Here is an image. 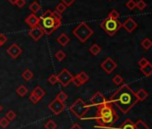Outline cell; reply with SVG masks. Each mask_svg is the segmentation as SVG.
<instances>
[{
  "label": "cell",
  "mask_w": 152,
  "mask_h": 129,
  "mask_svg": "<svg viewBox=\"0 0 152 129\" xmlns=\"http://www.w3.org/2000/svg\"><path fill=\"white\" fill-rule=\"evenodd\" d=\"M135 95H136V98H137V100L139 101L140 100L142 101V100H146L148 98V93L144 89H140V90H138L137 92H135Z\"/></svg>",
  "instance_id": "e0dca14e"
},
{
  "label": "cell",
  "mask_w": 152,
  "mask_h": 129,
  "mask_svg": "<svg viewBox=\"0 0 152 129\" xmlns=\"http://www.w3.org/2000/svg\"><path fill=\"white\" fill-rule=\"evenodd\" d=\"M69 129H83V127L80 125H78V124H73Z\"/></svg>",
  "instance_id": "f6af8a7d"
},
{
  "label": "cell",
  "mask_w": 152,
  "mask_h": 129,
  "mask_svg": "<svg viewBox=\"0 0 152 129\" xmlns=\"http://www.w3.org/2000/svg\"><path fill=\"white\" fill-rule=\"evenodd\" d=\"M25 4H26V1H25V0H18L15 5H16L19 8H22V7H23L25 6Z\"/></svg>",
  "instance_id": "7bdbcfd3"
},
{
  "label": "cell",
  "mask_w": 152,
  "mask_h": 129,
  "mask_svg": "<svg viewBox=\"0 0 152 129\" xmlns=\"http://www.w3.org/2000/svg\"><path fill=\"white\" fill-rule=\"evenodd\" d=\"M148 63H149V62H148V60L147 58H145V57H142V58H140V59L139 60V62H138V64L140 66V67L141 68V67H145Z\"/></svg>",
  "instance_id": "ab89813d"
},
{
  "label": "cell",
  "mask_w": 152,
  "mask_h": 129,
  "mask_svg": "<svg viewBox=\"0 0 152 129\" xmlns=\"http://www.w3.org/2000/svg\"><path fill=\"white\" fill-rule=\"evenodd\" d=\"M134 125H135V129H150L149 126L146 125L145 122L142 120H138L136 123H134Z\"/></svg>",
  "instance_id": "603a6c76"
},
{
  "label": "cell",
  "mask_w": 152,
  "mask_h": 129,
  "mask_svg": "<svg viewBox=\"0 0 152 129\" xmlns=\"http://www.w3.org/2000/svg\"><path fill=\"white\" fill-rule=\"evenodd\" d=\"M29 9H30L33 14H35V13L39 12V11L41 9V7H40V5H39L37 1H33V2L30 5Z\"/></svg>",
  "instance_id": "7402d4cb"
},
{
  "label": "cell",
  "mask_w": 152,
  "mask_h": 129,
  "mask_svg": "<svg viewBox=\"0 0 152 129\" xmlns=\"http://www.w3.org/2000/svg\"><path fill=\"white\" fill-rule=\"evenodd\" d=\"M7 54L14 59L17 58L22 53H23V49L16 44V43H13L7 50Z\"/></svg>",
  "instance_id": "8fae6325"
},
{
  "label": "cell",
  "mask_w": 152,
  "mask_h": 129,
  "mask_svg": "<svg viewBox=\"0 0 152 129\" xmlns=\"http://www.w3.org/2000/svg\"><path fill=\"white\" fill-rule=\"evenodd\" d=\"M45 128L46 129H56V122L54 121V120H48L46 124H45Z\"/></svg>",
  "instance_id": "f1b7e54d"
},
{
  "label": "cell",
  "mask_w": 152,
  "mask_h": 129,
  "mask_svg": "<svg viewBox=\"0 0 152 129\" xmlns=\"http://www.w3.org/2000/svg\"><path fill=\"white\" fill-rule=\"evenodd\" d=\"M54 12V16H55V18L56 19H57V20H62V15L61 14H59L58 12H56V11H53Z\"/></svg>",
  "instance_id": "ee69618b"
},
{
  "label": "cell",
  "mask_w": 152,
  "mask_h": 129,
  "mask_svg": "<svg viewBox=\"0 0 152 129\" xmlns=\"http://www.w3.org/2000/svg\"><path fill=\"white\" fill-rule=\"evenodd\" d=\"M65 9H66V7H65L63 3H59V4L56 5V11L58 12L59 14L64 13V12L65 11Z\"/></svg>",
  "instance_id": "e575fe53"
},
{
  "label": "cell",
  "mask_w": 152,
  "mask_h": 129,
  "mask_svg": "<svg viewBox=\"0 0 152 129\" xmlns=\"http://www.w3.org/2000/svg\"><path fill=\"white\" fill-rule=\"evenodd\" d=\"M10 124V121L7 117H2L0 118V126L2 128H7Z\"/></svg>",
  "instance_id": "4dcf8cb0"
},
{
  "label": "cell",
  "mask_w": 152,
  "mask_h": 129,
  "mask_svg": "<svg viewBox=\"0 0 152 129\" xmlns=\"http://www.w3.org/2000/svg\"><path fill=\"white\" fill-rule=\"evenodd\" d=\"M25 23H26L31 28H34V27L39 26V18L37 17V16L35 15V14H31V15H30L25 19Z\"/></svg>",
  "instance_id": "5bb4252c"
},
{
  "label": "cell",
  "mask_w": 152,
  "mask_h": 129,
  "mask_svg": "<svg viewBox=\"0 0 152 129\" xmlns=\"http://www.w3.org/2000/svg\"><path fill=\"white\" fill-rule=\"evenodd\" d=\"M56 40H57V42H58L61 46L65 47V46L70 42V38H69L65 33H61L60 36L56 39Z\"/></svg>",
  "instance_id": "2e32d148"
},
{
  "label": "cell",
  "mask_w": 152,
  "mask_h": 129,
  "mask_svg": "<svg viewBox=\"0 0 152 129\" xmlns=\"http://www.w3.org/2000/svg\"><path fill=\"white\" fill-rule=\"evenodd\" d=\"M17 1H18V0H8V2L11 3L12 5H15Z\"/></svg>",
  "instance_id": "bcb514c9"
},
{
  "label": "cell",
  "mask_w": 152,
  "mask_h": 129,
  "mask_svg": "<svg viewBox=\"0 0 152 129\" xmlns=\"http://www.w3.org/2000/svg\"><path fill=\"white\" fill-rule=\"evenodd\" d=\"M100 67L107 75H110L117 67V64L111 57H107L101 63Z\"/></svg>",
  "instance_id": "9c48e42d"
},
{
  "label": "cell",
  "mask_w": 152,
  "mask_h": 129,
  "mask_svg": "<svg viewBox=\"0 0 152 129\" xmlns=\"http://www.w3.org/2000/svg\"><path fill=\"white\" fill-rule=\"evenodd\" d=\"M78 77H79V79L83 83V84H85V83H87L88 81H89V75L84 72V71H82V72H80L78 75H76Z\"/></svg>",
  "instance_id": "4316f807"
},
{
  "label": "cell",
  "mask_w": 152,
  "mask_h": 129,
  "mask_svg": "<svg viewBox=\"0 0 152 129\" xmlns=\"http://www.w3.org/2000/svg\"><path fill=\"white\" fill-rule=\"evenodd\" d=\"M140 71L143 73L144 75L146 76H149L152 75V64L151 63H148L145 67L140 68Z\"/></svg>",
  "instance_id": "ac0fdd59"
},
{
  "label": "cell",
  "mask_w": 152,
  "mask_h": 129,
  "mask_svg": "<svg viewBox=\"0 0 152 129\" xmlns=\"http://www.w3.org/2000/svg\"><path fill=\"white\" fill-rule=\"evenodd\" d=\"M74 1L75 0H61V3H63L66 7H68L72 6Z\"/></svg>",
  "instance_id": "60d3db41"
},
{
  "label": "cell",
  "mask_w": 152,
  "mask_h": 129,
  "mask_svg": "<svg viewBox=\"0 0 152 129\" xmlns=\"http://www.w3.org/2000/svg\"><path fill=\"white\" fill-rule=\"evenodd\" d=\"M1 46H2V45H1V44H0V47H1Z\"/></svg>",
  "instance_id": "681fc988"
},
{
  "label": "cell",
  "mask_w": 152,
  "mask_h": 129,
  "mask_svg": "<svg viewBox=\"0 0 152 129\" xmlns=\"http://www.w3.org/2000/svg\"><path fill=\"white\" fill-rule=\"evenodd\" d=\"M7 117L9 121H12V120H14L15 117H16V113L15 112H14L13 110H9V111H7V114H6V117Z\"/></svg>",
  "instance_id": "1f68e13d"
},
{
  "label": "cell",
  "mask_w": 152,
  "mask_h": 129,
  "mask_svg": "<svg viewBox=\"0 0 152 129\" xmlns=\"http://www.w3.org/2000/svg\"><path fill=\"white\" fill-rule=\"evenodd\" d=\"M100 26L109 36H114L121 29L122 23L118 20H115L107 17L104 21H102Z\"/></svg>",
  "instance_id": "8992f818"
},
{
  "label": "cell",
  "mask_w": 152,
  "mask_h": 129,
  "mask_svg": "<svg viewBox=\"0 0 152 129\" xmlns=\"http://www.w3.org/2000/svg\"><path fill=\"white\" fill-rule=\"evenodd\" d=\"M29 100L33 103V104H37L39 101V100L40 99H39L34 93H32V92H31V94H30V97H29Z\"/></svg>",
  "instance_id": "74e56055"
},
{
  "label": "cell",
  "mask_w": 152,
  "mask_h": 129,
  "mask_svg": "<svg viewBox=\"0 0 152 129\" xmlns=\"http://www.w3.org/2000/svg\"><path fill=\"white\" fill-rule=\"evenodd\" d=\"M137 26H138L137 23L132 17L127 18L124 22V23H122V27L128 32H132L137 28Z\"/></svg>",
  "instance_id": "7c38bea8"
},
{
  "label": "cell",
  "mask_w": 152,
  "mask_h": 129,
  "mask_svg": "<svg viewBox=\"0 0 152 129\" xmlns=\"http://www.w3.org/2000/svg\"><path fill=\"white\" fill-rule=\"evenodd\" d=\"M16 93L21 96V97H24L27 93H28V89L25 85H20L17 89H16Z\"/></svg>",
  "instance_id": "44dd1931"
},
{
  "label": "cell",
  "mask_w": 152,
  "mask_h": 129,
  "mask_svg": "<svg viewBox=\"0 0 152 129\" xmlns=\"http://www.w3.org/2000/svg\"><path fill=\"white\" fill-rule=\"evenodd\" d=\"M48 108L55 114V115H59L61 112L64 111V109L65 108V104L64 102L59 101L58 100L55 99L54 100H52L49 104H48Z\"/></svg>",
  "instance_id": "30bf717a"
},
{
  "label": "cell",
  "mask_w": 152,
  "mask_h": 129,
  "mask_svg": "<svg viewBox=\"0 0 152 129\" xmlns=\"http://www.w3.org/2000/svg\"><path fill=\"white\" fill-rule=\"evenodd\" d=\"M91 106L89 105L83 99L79 98L70 107V111L78 118H83L91 109Z\"/></svg>",
  "instance_id": "277c9868"
},
{
  "label": "cell",
  "mask_w": 152,
  "mask_h": 129,
  "mask_svg": "<svg viewBox=\"0 0 152 129\" xmlns=\"http://www.w3.org/2000/svg\"><path fill=\"white\" fill-rule=\"evenodd\" d=\"M109 101L118 108L124 114H127L139 100L131 87L124 84L112 94Z\"/></svg>",
  "instance_id": "6da1fadb"
},
{
  "label": "cell",
  "mask_w": 152,
  "mask_h": 129,
  "mask_svg": "<svg viewBox=\"0 0 152 129\" xmlns=\"http://www.w3.org/2000/svg\"><path fill=\"white\" fill-rule=\"evenodd\" d=\"M65 56H66V55H65V53H64L63 50H58V51L55 54V57H56V59L58 60V61H63V60L65 58Z\"/></svg>",
  "instance_id": "83f0119b"
},
{
  "label": "cell",
  "mask_w": 152,
  "mask_h": 129,
  "mask_svg": "<svg viewBox=\"0 0 152 129\" xmlns=\"http://www.w3.org/2000/svg\"><path fill=\"white\" fill-rule=\"evenodd\" d=\"M61 25H62V22L55 18L54 12L51 10H47L39 18V26L43 30L44 34L51 35Z\"/></svg>",
  "instance_id": "3957f363"
},
{
  "label": "cell",
  "mask_w": 152,
  "mask_h": 129,
  "mask_svg": "<svg viewBox=\"0 0 152 129\" xmlns=\"http://www.w3.org/2000/svg\"><path fill=\"white\" fill-rule=\"evenodd\" d=\"M90 52L94 55V56H97L98 54H99V52L101 51V48L98 45V44H93L91 48H90Z\"/></svg>",
  "instance_id": "cb8c5ba5"
},
{
  "label": "cell",
  "mask_w": 152,
  "mask_h": 129,
  "mask_svg": "<svg viewBox=\"0 0 152 129\" xmlns=\"http://www.w3.org/2000/svg\"><path fill=\"white\" fill-rule=\"evenodd\" d=\"M7 41V38L5 34H0V44L4 45Z\"/></svg>",
  "instance_id": "b9f144b4"
},
{
  "label": "cell",
  "mask_w": 152,
  "mask_h": 129,
  "mask_svg": "<svg viewBox=\"0 0 152 129\" xmlns=\"http://www.w3.org/2000/svg\"><path fill=\"white\" fill-rule=\"evenodd\" d=\"M93 32H94L93 30L85 22H82L78 26H76L72 31L73 35L83 43L87 41L92 36Z\"/></svg>",
  "instance_id": "5b68a950"
},
{
  "label": "cell",
  "mask_w": 152,
  "mask_h": 129,
  "mask_svg": "<svg viewBox=\"0 0 152 129\" xmlns=\"http://www.w3.org/2000/svg\"><path fill=\"white\" fill-rule=\"evenodd\" d=\"M48 83L50 84H52V85H54V84H56L57 82H58V80H57V76L56 75H51L49 77H48Z\"/></svg>",
  "instance_id": "8d00e7d4"
},
{
  "label": "cell",
  "mask_w": 152,
  "mask_h": 129,
  "mask_svg": "<svg viewBox=\"0 0 152 129\" xmlns=\"http://www.w3.org/2000/svg\"><path fill=\"white\" fill-rule=\"evenodd\" d=\"M114 129H135V125H134V123L132 122L131 119L127 118L119 127L114 128Z\"/></svg>",
  "instance_id": "9a60e30c"
},
{
  "label": "cell",
  "mask_w": 152,
  "mask_h": 129,
  "mask_svg": "<svg viewBox=\"0 0 152 129\" xmlns=\"http://www.w3.org/2000/svg\"><path fill=\"white\" fill-rule=\"evenodd\" d=\"M33 76H34V75H33L32 71H31L30 69H25L22 74V77L25 81H31L33 78Z\"/></svg>",
  "instance_id": "ffe728a7"
},
{
  "label": "cell",
  "mask_w": 152,
  "mask_h": 129,
  "mask_svg": "<svg viewBox=\"0 0 152 129\" xmlns=\"http://www.w3.org/2000/svg\"><path fill=\"white\" fill-rule=\"evenodd\" d=\"M108 1H113V0H108Z\"/></svg>",
  "instance_id": "c3c4849f"
},
{
  "label": "cell",
  "mask_w": 152,
  "mask_h": 129,
  "mask_svg": "<svg viewBox=\"0 0 152 129\" xmlns=\"http://www.w3.org/2000/svg\"><path fill=\"white\" fill-rule=\"evenodd\" d=\"M126 7H128V9L133 10L136 7V2L134 1V0H129V1L126 3Z\"/></svg>",
  "instance_id": "f35d334b"
},
{
  "label": "cell",
  "mask_w": 152,
  "mask_h": 129,
  "mask_svg": "<svg viewBox=\"0 0 152 129\" xmlns=\"http://www.w3.org/2000/svg\"><path fill=\"white\" fill-rule=\"evenodd\" d=\"M56 100H58L59 101H62V102H64L67 99H68V95L64 92H63V91H61V92H59L57 94H56Z\"/></svg>",
  "instance_id": "484cf974"
},
{
  "label": "cell",
  "mask_w": 152,
  "mask_h": 129,
  "mask_svg": "<svg viewBox=\"0 0 152 129\" xmlns=\"http://www.w3.org/2000/svg\"><path fill=\"white\" fill-rule=\"evenodd\" d=\"M119 116L117 115L115 109L113 108V104L108 100L105 105L98 108V111L95 117L99 127L105 129H110L111 126L118 120Z\"/></svg>",
  "instance_id": "7a4b0ae2"
},
{
  "label": "cell",
  "mask_w": 152,
  "mask_h": 129,
  "mask_svg": "<svg viewBox=\"0 0 152 129\" xmlns=\"http://www.w3.org/2000/svg\"><path fill=\"white\" fill-rule=\"evenodd\" d=\"M113 83H114L115 85H121V84L124 83V79H123V77H122L121 75H115L114 78H113Z\"/></svg>",
  "instance_id": "f546056e"
},
{
  "label": "cell",
  "mask_w": 152,
  "mask_h": 129,
  "mask_svg": "<svg viewBox=\"0 0 152 129\" xmlns=\"http://www.w3.org/2000/svg\"><path fill=\"white\" fill-rule=\"evenodd\" d=\"M29 35L36 41H38L39 40L41 39V37L44 35V32L43 30L39 27V26H37V27H34V28H31L29 32Z\"/></svg>",
  "instance_id": "4fadbf2b"
},
{
  "label": "cell",
  "mask_w": 152,
  "mask_h": 129,
  "mask_svg": "<svg viewBox=\"0 0 152 129\" xmlns=\"http://www.w3.org/2000/svg\"><path fill=\"white\" fill-rule=\"evenodd\" d=\"M141 46L144 49L148 50L152 47V41L148 39V38H145L142 41H141Z\"/></svg>",
  "instance_id": "d4e9b609"
},
{
  "label": "cell",
  "mask_w": 152,
  "mask_h": 129,
  "mask_svg": "<svg viewBox=\"0 0 152 129\" xmlns=\"http://www.w3.org/2000/svg\"><path fill=\"white\" fill-rule=\"evenodd\" d=\"M31 92L34 93L39 99H41V98H43V97L46 95V92H45L40 86H39V85H37V86L33 89V91H32Z\"/></svg>",
  "instance_id": "d6986e66"
},
{
  "label": "cell",
  "mask_w": 152,
  "mask_h": 129,
  "mask_svg": "<svg viewBox=\"0 0 152 129\" xmlns=\"http://www.w3.org/2000/svg\"><path fill=\"white\" fill-rule=\"evenodd\" d=\"M72 82L73 83V84H74L76 87H80V86H82V85L83 84V83L79 79V77H78L77 75L73 76V79H72Z\"/></svg>",
  "instance_id": "d590c367"
},
{
  "label": "cell",
  "mask_w": 152,
  "mask_h": 129,
  "mask_svg": "<svg viewBox=\"0 0 152 129\" xmlns=\"http://www.w3.org/2000/svg\"><path fill=\"white\" fill-rule=\"evenodd\" d=\"M146 3H145V1L144 0H139L138 2H136V7L139 9V10H140V11H142V10H144L145 9V7H146Z\"/></svg>",
  "instance_id": "836d02e7"
},
{
  "label": "cell",
  "mask_w": 152,
  "mask_h": 129,
  "mask_svg": "<svg viewBox=\"0 0 152 129\" xmlns=\"http://www.w3.org/2000/svg\"><path fill=\"white\" fill-rule=\"evenodd\" d=\"M57 76V80L58 82L64 86V87H66L69 85L70 83H72V79H73V75L66 68H64L59 74Z\"/></svg>",
  "instance_id": "52a82bcc"
},
{
  "label": "cell",
  "mask_w": 152,
  "mask_h": 129,
  "mask_svg": "<svg viewBox=\"0 0 152 129\" xmlns=\"http://www.w3.org/2000/svg\"><path fill=\"white\" fill-rule=\"evenodd\" d=\"M90 100H91V106L95 107L97 108L108 102V100L106 99V97L100 92H96L94 93V95L91 98Z\"/></svg>",
  "instance_id": "ba28073f"
},
{
  "label": "cell",
  "mask_w": 152,
  "mask_h": 129,
  "mask_svg": "<svg viewBox=\"0 0 152 129\" xmlns=\"http://www.w3.org/2000/svg\"><path fill=\"white\" fill-rule=\"evenodd\" d=\"M2 110H3V107H2L1 105H0V112H1Z\"/></svg>",
  "instance_id": "7dc6e473"
},
{
  "label": "cell",
  "mask_w": 152,
  "mask_h": 129,
  "mask_svg": "<svg viewBox=\"0 0 152 129\" xmlns=\"http://www.w3.org/2000/svg\"><path fill=\"white\" fill-rule=\"evenodd\" d=\"M119 16H120V14H119L116 10H115V9L112 10V11L109 13V15H108V18L115 19V20H118Z\"/></svg>",
  "instance_id": "d6a6232c"
}]
</instances>
